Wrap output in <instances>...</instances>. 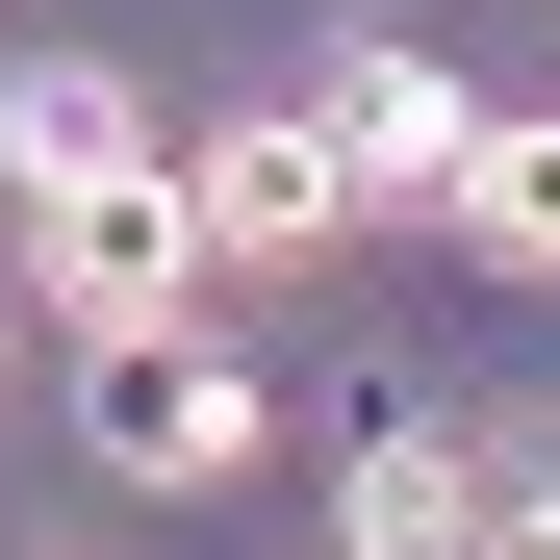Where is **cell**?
I'll list each match as a JSON object with an SVG mask.
<instances>
[{
	"mask_svg": "<svg viewBox=\"0 0 560 560\" xmlns=\"http://www.w3.org/2000/svg\"><path fill=\"white\" fill-rule=\"evenodd\" d=\"M77 433H103V485H153V510H230L255 485V357H205V331H77Z\"/></svg>",
	"mask_w": 560,
	"mask_h": 560,
	"instance_id": "1",
	"label": "cell"
},
{
	"mask_svg": "<svg viewBox=\"0 0 560 560\" xmlns=\"http://www.w3.org/2000/svg\"><path fill=\"white\" fill-rule=\"evenodd\" d=\"M26 280H51V331H178V306H205L178 153H103V178H51V205H26Z\"/></svg>",
	"mask_w": 560,
	"mask_h": 560,
	"instance_id": "2",
	"label": "cell"
},
{
	"mask_svg": "<svg viewBox=\"0 0 560 560\" xmlns=\"http://www.w3.org/2000/svg\"><path fill=\"white\" fill-rule=\"evenodd\" d=\"M306 153H331V205H458V153H485V77L408 51V26H357L306 77Z\"/></svg>",
	"mask_w": 560,
	"mask_h": 560,
	"instance_id": "3",
	"label": "cell"
},
{
	"mask_svg": "<svg viewBox=\"0 0 560 560\" xmlns=\"http://www.w3.org/2000/svg\"><path fill=\"white\" fill-rule=\"evenodd\" d=\"M178 230H205L230 280H280V255H331L357 205H331V153H306V103H255V128H178Z\"/></svg>",
	"mask_w": 560,
	"mask_h": 560,
	"instance_id": "4",
	"label": "cell"
},
{
	"mask_svg": "<svg viewBox=\"0 0 560 560\" xmlns=\"http://www.w3.org/2000/svg\"><path fill=\"white\" fill-rule=\"evenodd\" d=\"M357 560H510V485H485V458H458V433H383V458H357V510H331Z\"/></svg>",
	"mask_w": 560,
	"mask_h": 560,
	"instance_id": "5",
	"label": "cell"
},
{
	"mask_svg": "<svg viewBox=\"0 0 560 560\" xmlns=\"http://www.w3.org/2000/svg\"><path fill=\"white\" fill-rule=\"evenodd\" d=\"M103 153H153V103H128L103 51H26V77H0V178H26V205H51V178H103Z\"/></svg>",
	"mask_w": 560,
	"mask_h": 560,
	"instance_id": "6",
	"label": "cell"
},
{
	"mask_svg": "<svg viewBox=\"0 0 560 560\" xmlns=\"http://www.w3.org/2000/svg\"><path fill=\"white\" fill-rule=\"evenodd\" d=\"M458 230H485L510 280H560V103H485V153H458Z\"/></svg>",
	"mask_w": 560,
	"mask_h": 560,
	"instance_id": "7",
	"label": "cell"
},
{
	"mask_svg": "<svg viewBox=\"0 0 560 560\" xmlns=\"http://www.w3.org/2000/svg\"><path fill=\"white\" fill-rule=\"evenodd\" d=\"M510 560H560V510H510Z\"/></svg>",
	"mask_w": 560,
	"mask_h": 560,
	"instance_id": "8",
	"label": "cell"
},
{
	"mask_svg": "<svg viewBox=\"0 0 560 560\" xmlns=\"http://www.w3.org/2000/svg\"><path fill=\"white\" fill-rule=\"evenodd\" d=\"M0 331H26V306H0Z\"/></svg>",
	"mask_w": 560,
	"mask_h": 560,
	"instance_id": "9",
	"label": "cell"
}]
</instances>
